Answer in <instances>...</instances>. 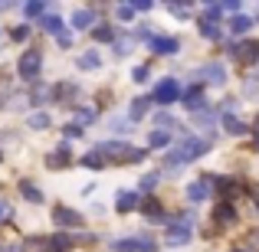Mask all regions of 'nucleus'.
<instances>
[{
  "label": "nucleus",
  "instance_id": "1",
  "mask_svg": "<svg viewBox=\"0 0 259 252\" xmlns=\"http://www.w3.org/2000/svg\"><path fill=\"white\" fill-rule=\"evenodd\" d=\"M207 147H210V141H203V138H187V141H181V144H177L174 151L167 154V164H190V161L200 158Z\"/></svg>",
  "mask_w": 259,
  "mask_h": 252
},
{
  "label": "nucleus",
  "instance_id": "2",
  "mask_svg": "<svg viewBox=\"0 0 259 252\" xmlns=\"http://www.w3.org/2000/svg\"><path fill=\"white\" fill-rule=\"evenodd\" d=\"M39 69H43V53H39V49H26L23 56H20V66H17L20 79L33 82V79L39 76Z\"/></svg>",
  "mask_w": 259,
  "mask_h": 252
},
{
  "label": "nucleus",
  "instance_id": "3",
  "mask_svg": "<svg viewBox=\"0 0 259 252\" xmlns=\"http://www.w3.org/2000/svg\"><path fill=\"white\" fill-rule=\"evenodd\" d=\"M115 249H118V252H154V249H158V242L148 239V236H141V239H118V242H115Z\"/></svg>",
  "mask_w": 259,
  "mask_h": 252
},
{
  "label": "nucleus",
  "instance_id": "4",
  "mask_svg": "<svg viewBox=\"0 0 259 252\" xmlns=\"http://www.w3.org/2000/svg\"><path fill=\"white\" fill-rule=\"evenodd\" d=\"M256 56H259V43H233L230 46V59H236V63H249Z\"/></svg>",
  "mask_w": 259,
  "mask_h": 252
},
{
  "label": "nucleus",
  "instance_id": "5",
  "mask_svg": "<svg viewBox=\"0 0 259 252\" xmlns=\"http://www.w3.org/2000/svg\"><path fill=\"white\" fill-rule=\"evenodd\" d=\"M154 102H161V105H171V102H177V82H174V79L158 82V88H154Z\"/></svg>",
  "mask_w": 259,
  "mask_h": 252
},
{
  "label": "nucleus",
  "instance_id": "6",
  "mask_svg": "<svg viewBox=\"0 0 259 252\" xmlns=\"http://www.w3.org/2000/svg\"><path fill=\"white\" fill-rule=\"evenodd\" d=\"M53 220H56V226H82V216L76 210H66V207L53 210Z\"/></svg>",
  "mask_w": 259,
  "mask_h": 252
},
{
  "label": "nucleus",
  "instance_id": "7",
  "mask_svg": "<svg viewBox=\"0 0 259 252\" xmlns=\"http://www.w3.org/2000/svg\"><path fill=\"white\" fill-rule=\"evenodd\" d=\"M187 223H190V216H184L181 226L171 229V236H167V246H187V242H190V226H187Z\"/></svg>",
  "mask_w": 259,
  "mask_h": 252
},
{
  "label": "nucleus",
  "instance_id": "8",
  "mask_svg": "<svg viewBox=\"0 0 259 252\" xmlns=\"http://www.w3.org/2000/svg\"><path fill=\"white\" fill-rule=\"evenodd\" d=\"M151 49L158 53V56H171V53L181 49V43H177L174 36H154L151 39Z\"/></svg>",
  "mask_w": 259,
  "mask_h": 252
},
{
  "label": "nucleus",
  "instance_id": "9",
  "mask_svg": "<svg viewBox=\"0 0 259 252\" xmlns=\"http://www.w3.org/2000/svg\"><path fill=\"white\" fill-rule=\"evenodd\" d=\"M66 164H69V147H66V144L56 147V151L46 158V167H50V170H59V167H66Z\"/></svg>",
  "mask_w": 259,
  "mask_h": 252
},
{
  "label": "nucleus",
  "instance_id": "10",
  "mask_svg": "<svg viewBox=\"0 0 259 252\" xmlns=\"http://www.w3.org/2000/svg\"><path fill=\"white\" fill-rule=\"evenodd\" d=\"M115 207H118V213H132V210L138 207V193H132V190H121L118 200H115Z\"/></svg>",
  "mask_w": 259,
  "mask_h": 252
},
{
  "label": "nucleus",
  "instance_id": "11",
  "mask_svg": "<svg viewBox=\"0 0 259 252\" xmlns=\"http://www.w3.org/2000/svg\"><path fill=\"white\" fill-rule=\"evenodd\" d=\"M184 105H187V108H194V112H200V108L207 105V98H203V88H200V85H194L187 95H184Z\"/></svg>",
  "mask_w": 259,
  "mask_h": 252
},
{
  "label": "nucleus",
  "instance_id": "12",
  "mask_svg": "<svg viewBox=\"0 0 259 252\" xmlns=\"http://www.w3.org/2000/svg\"><path fill=\"white\" fill-rule=\"evenodd\" d=\"M203 76H207L210 85H223V82H227V69H223L220 63H210L207 69H203Z\"/></svg>",
  "mask_w": 259,
  "mask_h": 252
},
{
  "label": "nucleus",
  "instance_id": "13",
  "mask_svg": "<svg viewBox=\"0 0 259 252\" xmlns=\"http://www.w3.org/2000/svg\"><path fill=\"white\" fill-rule=\"evenodd\" d=\"M200 33H203L207 39H217V36H220V23H217V17L200 20Z\"/></svg>",
  "mask_w": 259,
  "mask_h": 252
},
{
  "label": "nucleus",
  "instance_id": "14",
  "mask_svg": "<svg viewBox=\"0 0 259 252\" xmlns=\"http://www.w3.org/2000/svg\"><path fill=\"white\" fill-rule=\"evenodd\" d=\"M92 10H76L72 13V26H76V30H89V26H92Z\"/></svg>",
  "mask_w": 259,
  "mask_h": 252
},
{
  "label": "nucleus",
  "instance_id": "15",
  "mask_svg": "<svg viewBox=\"0 0 259 252\" xmlns=\"http://www.w3.org/2000/svg\"><path fill=\"white\" fill-rule=\"evenodd\" d=\"M187 196H190V200H207V196H210V183H190Z\"/></svg>",
  "mask_w": 259,
  "mask_h": 252
},
{
  "label": "nucleus",
  "instance_id": "16",
  "mask_svg": "<svg viewBox=\"0 0 259 252\" xmlns=\"http://www.w3.org/2000/svg\"><path fill=\"white\" fill-rule=\"evenodd\" d=\"M20 193H23L26 200H33V203H43V193H39V190L33 187L30 180H20Z\"/></svg>",
  "mask_w": 259,
  "mask_h": 252
},
{
  "label": "nucleus",
  "instance_id": "17",
  "mask_svg": "<svg viewBox=\"0 0 259 252\" xmlns=\"http://www.w3.org/2000/svg\"><path fill=\"white\" fill-rule=\"evenodd\" d=\"M53 121H50V115L46 112H36V115H30V128H36V131H46Z\"/></svg>",
  "mask_w": 259,
  "mask_h": 252
},
{
  "label": "nucleus",
  "instance_id": "18",
  "mask_svg": "<svg viewBox=\"0 0 259 252\" xmlns=\"http://www.w3.org/2000/svg\"><path fill=\"white\" fill-rule=\"evenodd\" d=\"M99 66H102L99 53H85V56H79V69H99Z\"/></svg>",
  "mask_w": 259,
  "mask_h": 252
},
{
  "label": "nucleus",
  "instance_id": "19",
  "mask_svg": "<svg viewBox=\"0 0 259 252\" xmlns=\"http://www.w3.org/2000/svg\"><path fill=\"white\" fill-rule=\"evenodd\" d=\"M43 30H50V33H63V20L56 17V13H50V17H43Z\"/></svg>",
  "mask_w": 259,
  "mask_h": 252
},
{
  "label": "nucleus",
  "instance_id": "20",
  "mask_svg": "<svg viewBox=\"0 0 259 252\" xmlns=\"http://www.w3.org/2000/svg\"><path fill=\"white\" fill-rule=\"evenodd\" d=\"M249 26H253V20H249V17H243V13L230 20V30H233V33H246Z\"/></svg>",
  "mask_w": 259,
  "mask_h": 252
},
{
  "label": "nucleus",
  "instance_id": "21",
  "mask_svg": "<svg viewBox=\"0 0 259 252\" xmlns=\"http://www.w3.org/2000/svg\"><path fill=\"white\" fill-rule=\"evenodd\" d=\"M148 102H151V98H135V102H132V121L145 118V112H148Z\"/></svg>",
  "mask_w": 259,
  "mask_h": 252
},
{
  "label": "nucleus",
  "instance_id": "22",
  "mask_svg": "<svg viewBox=\"0 0 259 252\" xmlns=\"http://www.w3.org/2000/svg\"><path fill=\"white\" fill-rule=\"evenodd\" d=\"M167 141H171L167 131H151V134H148V144H151V147H164Z\"/></svg>",
  "mask_w": 259,
  "mask_h": 252
},
{
  "label": "nucleus",
  "instance_id": "23",
  "mask_svg": "<svg viewBox=\"0 0 259 252\" xmlns=\"http://www.w3.org/2000/svg\"><path fill=\"white\" fill-rule=\"evenodd\" d=\"M223 128H227L230 134H243V131H246V125H243L240 118H230V115H227V118H223Z\"/></svg>",
  "mask_w": 259,
  "mask_h": 252
},
{
  "label": "nucleus",
  "instance_id": "24",
  "mask_svg": "<svg viewBox=\"0 0 259 252\" xmlns=\"http://www.w3.org/2000/svg\"><path fill=\"white\" fill-rule=\"evenodd\" d=\"M145 216H148V220H154V223H161V220H164V210H161L158 203H148V207H145Z\"/></svg>",
  "mask_w": 259,
  "mask_h": 252
},
{
  "label": "nucleus",
  "instance_id": "25",
  "mask_svg": "<svg viewBox=\"0 0 259 252\" xmlns=\"http://www.w3.org/2000/svg\"><path fill=\"white\" fill-rule=\"evenodd\" d=\"M112 131L115 134H128V131H132V118H112Z\"/></svg>",
  "mask_w": 259,
  "mask_h": 252
},
{
  "label": "nucleus",
  "instance_id": "26",
  "mask_svg": "<svg viewBox=\"0 0 259 252\" xmlns=\"http://www.w3.org/2000/svg\"><path fill=\"white\" fill-rule=\"evenodd\" d=\"M82 164H85L89 170H99L102 164H105V161H102V158H99V151H95V154H85V158H82Z\"/></svg>",
  "mask_w": 259,
  "mask_h": 252
},
{
  "label": "nucleus",
  "instance_id": "27",
  "mask_svg": "<svg viewBox=\"0 0 259 252\" xmlns=\"http://www.w3.org/2000/svg\"><path fill=\"white\" fill-rule=\"evenodd\" d=\"M158 180H161L158 174H145V177H141V190H154V187H158Z\"/></svg>",
  "mask_w": 259,
  "mask_h": 252
},
{
  "label": "nucleus",
  "instance_id": "28",
  "mask_svg": "<svg viewBox=\"0 0 259 252\" xmlns=\"http://www.w3.org/2000/svg\"><path fill=\"white\" fill-rule=\"evenodd\" d=\"M50 249H56V252H66V249H69V236H56V239L50 242Z\"/></svg>",
  "mask_w": 259,
  "mask_h": 252
},
{
  "label": "nucleus",
  "instance_id": "29",
  "mask_svg": "<svg viewBox=\"0 0 259 252\" xmlns=\"http://www.w3.org/2000/svg\"><path fill=\"white\" fill-rule=\"evenodd\" d=\"M132 53V39H121V43H115V56H128Z\"/></svg>",
  "mask_w": 259,
  "mask_h": 252
},
{
  "label": "nucleus",
  "instance_id": "30",
  "mask_svg": "<svg viewBox=\"0 0 259 252\" xmlns=\"http://www.w3.org/2000/svg\"><path fill=\"white\" fill-rule=\"evenodd\" d=\"M23 10H26V17H43V10H46V7H43V4H26Z\"/></svg>",
  "mask_w": 259,
  "mask_h": 252
},
{
  "label": "nucleus",
  "instance_id": "31",
  "mask_svg": "<svg viewBox=\"0 0 259 252\" xmlns=\"http://www.w3.org/2000/svg\"><path fill=\"white\" fill-rule=\"evenodd\" d=\"M227 220H233V207H220L217 210V223H227Z\"/></svg>",
  "mask_w": 259,
  "mask_h": 252
},
{
  "label": "nucleus",
  "instance_id": "32",
  "mask_svg": "<svg viewBox=\"0 0 259 252\" xmlns=\"http://www.w3.org/2000/svg\"><path fill=\"white\" fill-rule=\"evenodd\" d=\"M167 10H171L174 17H187V13H190V7H187V4H171Z\"/></svg>",
  "mask_w": 259,
  "mask_h": 252
},
{
  "label": "nucleus",
  "instance_id": "33",
  "mask_svg": "<svg viewBox=\"0 0 259 252\" xmlns=\"http://www.w3.org/2000/svg\"><path fill=\"white\" fill-rule=\"evenodd\" d=\"M132 13H135L132 4H118V17H121V20H132Z\"/></svg>",
  "mask_w": 259,
  "mask_h": 252
},
{
  "label": "nucleus",
  "instance_id": "34",
  "mask_svg": "<svg viewBox=\"0 0 259 252\" xmlns=\"http://www.w3.org/2000/svg\"><path fill=\"white\" fill-rule=\"evenodd\" d=\"M95 39H112V26H99V30H95Z\"/></svg>",
  "mask_w": 259,
  "mask_h": 252
},
{
  "label": "nucleus",
  "instance_id": "35",
  "mask_svg": "<svg viewBox=\"0 0 259 252\" xmlns=\"http://www.w3.org/2000/svg\"><path fill=\"white\" fill-rule=\"evenodd\" d=\"M148 79V66H138V69H135V82H145Z\"/></svg>",
  "mask_w": 259,
  "mask_h": 252
},
{
  "label": "nucleus",
  "instance_id": "36",
  "mask_svg": "<svg viewBox=\"0 0 259 252\" xmlns=\"http://www.w3.org/2000/svg\"><path fill=\"white\" fill-rule=\"evenodd\" d=\"M79 134H82V128H79V125H66V138H79Z\"/></svg>",
  "mask_w": 259,
  "mask_h": 252
},
{
  "label": "nucleus",
  "instance_id": "37",
  "mask_svg": "<svg viewBox=\"0 0 259 252\" xmlns=\"http://www.w3.org/2000/svg\"><path fill=\"white\" fill-rule=\"evenodd\" d=\"M76 118H79V121H85V125H89V121H92V118H95V115H92V112H89V108H82V112H79V115H76Z\"/></svg>",
  "mask_w": 259,
  "mask_h": 252
},
{
  "label": "nucleus",
  "instance_id": "38",
  "mask_svg": "<svg viewBox=\"0 0 259 252\" xmlns=\"http://www.w3.org/2000/svg\"><path fill=\"white\" fill-rule=\"evenodd\" d=\"M132 7H135V10H141V13L151 10V4H148V0H138V4H132Z\"/></svg>",
  "mask_w": 259,
  "mask_h": 252
},
{
  "label": "nucleus",
  "instance_id": "39",
  "mask_svg": "<svg viewBox=\"0 0 259 252\" xmlns=\"http://www.w3.org/2000/svg\"><path fill=\"white\" fill-rule=\"evenodd\" d=\"M7 216H10V207H7V203L0 200V220H7Z\"/></svg>",
  "mask_w": 259,
  "mask_h": 252
},
{
  "label": "nucleus",
  "instance_id": "40",
  "mask_svg": "<svg viewBox=\"0 0 259 252\" xmlns=\"http://www.w3.org/2000/svg\"><path fill=\"white\" fill-rule=\"evenodd\" d=\"M253 246L259 249V229H256V233H253Z\"/></svg>",
  "mask_w": 259,
  "mask_h": 252
},
{
  "label": "nucleus",
  "instance_id": "41",
  "mask_svg": "<svg viewBox=\"0 0 259 252\" xmlns=\"http://www.w3.org/2000/svg\"><path fill=\"white\" fill-rule=\"evenodd\" d=\"M256 134H259V118H256Z\"/></svg>",
  "mask_w": 259,
  "mask_h": 252
},
{
  "label": "nucleus",
  "instance_id": "42",
  "mask_svg": "<svg viewBox=\"0 0 259 252\" xmlns=\"http://www.w3.org/2000/svg\"><path fill=\"white\" fill-rule=\"evenodd\" d=\"M0 46H4V33H0Z\"/></svg>",
  "mask_w": 259,
  "mask_h": 252
}]
</instances>
